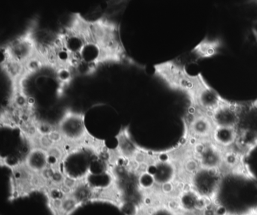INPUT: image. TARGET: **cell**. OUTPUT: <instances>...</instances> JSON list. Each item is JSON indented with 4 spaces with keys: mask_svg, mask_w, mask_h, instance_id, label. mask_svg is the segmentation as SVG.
Masks as SVG:
<instances>
[{
    "mask_svg": "<svg viewBox=\"0 0 257 215\" xmlns=\"http://www.w3.org/2000/svg\"><path fill=\"white\" fill-rule=\"evenodd\" d=\"M215 126L209 114L200 111L192 115L188 123L189 135L197 141L211 140Z\"/></svg>",
    "mask_w": 257,
    "mask_h": 215,
    "instance_id": "cell-6",
    "label": "cell"
},
{
    "mask_svg": "<svg viewBox=\"0 0 257 215\" xmlns=\"http://www.w3.org/2000/svg\"><path fill=\"white\" fill-rule=\"evenodd\" d=\"M22 160L31 171L39 174L44 172L51 165L47 151L39 147L28 150Z\"/></svg>",
    "mask_w": 257,
    "mask_h": 215,
    "instance_id": "cell-7",
    "label": "cell"
},
{
    "mask_svg": "<svg viewBox=\"0 0 257 215\" xmlns=\"http://www.w3.org/2000/svg\"><path fill=\"white\" fill-rule=\"evenodd\" d=\"M117 147L115 149L117 154L124 160L131 161L133 159L141 147L134 141L127 128L121 129L116 136Z\"/></svg>",
    "mask_w": 257,
    "mask_h": 215,
    "instance_id": "cell-8",
    "label": "cell"
},
{
    "mask_svg": "<svg viewBox=\"0 0 257 215\" xmlns=\"http://www.w3.org/2000/svg\"><path fill=\"white\" fill-rule=\"evenodd\" d=\"M195 105L200 111L210 115L222 102L219 95L208 87L202 80L195 82V87L190 93Z\"/></svg>",
    "mask_w": 257,
    "mask_h": 215,
    "instance_id": "cell-4",
    "label": "cell"
},
{
    "mask_svg": "<svg viewBox=\"0 0 257 215\" xmlns=\"http://www.w3.org/2000/svg\"><path fill=\"white\" fill-rule=\"evenodd\" d=\"M211 140L222 150L231 148L238 140V128L215 127Z\"/></svg>",
    "mask_w": 257,
    "mask_h": 215,
    "instance_id": "cell-9",
    "label": "cell"
},
{
    "mask_svg": "<svg viewBox=\"0 0 257 215\" xmlns=\"http://www.w3.org/2000/svg\"><path fill=\"white\" fill-rule=\"evenodd\" d=\"M3 165L8 167L11 171L10 179V197L11 201L21 198H28L32 194L40 192L43 193L46 187L45 181L41 174H37L31 171L23 160L16 163L2 161Z\"/></svg>",
    "mask_w": 257,
    "mask_h": 215,
    "instance_id": "cell-1",
    "label": "cell"
},
{
    "mask_svg": "<svg viewBox=\"0 0 257 215\" xmlns=\"http://www.w3.org/2000/svg\"><path fill=\"white\" fill-rule=\"evenodd\" d=\"M192 153L201 168L220 170L223 166L224 150L212 140L195 141Z\"/></svg>",
    "mask_w": 257,
    "mask_h": 215,
    "instance_id": "cell-3",
    "label": "cell"
},
{
    "mask_svg": "<svg viewBox=\"0 0 257 215\" xmlns=\"http://www.w3.org/2000/svg\"><path fill=\"white\" fill-rule=\"evenodd\" d=\"M246 215H257V213H248V214Z\"/></svg>",
    "mask_w": 257,
    "mask_h": 215,
    "instance_id": "cell-11",
    "label": "cell"
},
{
    "mask_svg": "<svg viewBox=\"0 0 257 215\" xmlns=\"http://www.w3.org/2000/svg\"><path fill=\"white\" fill-rule=\"evenodd\" d=\"M215 127L238 128L240 110L238 106L222 100L220 105L210 114Z\"/></svg>",
    "mask_w": 257,
    "mask_h": 215,
    "instance_id": "cell-5",
    "label": "cell"
},
{
    "mask_svg": "<svg viewBox=\"0 0 257 215\" xmlns=\"http://www.w3.org/2000/svg\"><path fill=\"white\" fill-rule=\"evenodd\" d=\"M121 211L124 215H154L156 213L151 209L143 204H126L121 209Z\"/></svg>",
    "mask_w": 257,
    "mask_h": 215,
    "instance_id": "cell-10",
    "label": "cell"
},
{
    "mask_svg": "<svg viewBox=\"0 0 257 215\" xmlns=\"http://www.w3.org/2000/svg\"><path fill=\"white\" fill-rule=\"evenodd\" d=\"M222 181L221 170L200 168L188 179L189 187L206 199L216 197Z\"/></svg>",
    "mask_w": 257,
    "mask_h": 215,
    "instance_id": "cell-2",
    "label": "cell"
}]
</instances>
